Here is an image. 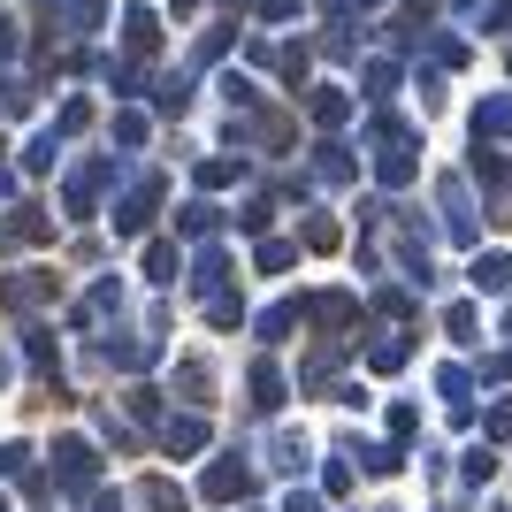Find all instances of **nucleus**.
I'll use <instances>...</instances> for the list:
<instances>
[{"label": "nucleus", "instance_id": "1", "mask_svg": "<svg viewBox=\"0 0 512 512\" xmlns=\"http://www.w3.org/2000/svg\"><path fill=\"white\" fill-rule=\"evenodd\" d=\"M123 39L138 46V54H153V46H161V16H153V8H130V23H123Z\"/></svg>", "mask_w": 512, "mask_h": 512}, {"label": "nucleus", "instance_id": "2", "mask_svg": "<svg viewBox=\"0 0 512 512\" xmlns=\"http://www.w3.org/2000/svg\"><path fill=\"white\" fill-rule=\"evenodd\" d=\"M207 497H245V467L214 459V467H207Z\"/></svg>", "mask_w": 512, "mask_h": 512}, {"label": "nucleus", "instance_id": "3", "mask_svg": "<svg viewBox=\"0 0 512 512\" xmlns=\"http://www.w3.org/2000/svg\"><path fill=\"white\" fill-rule=\"evenodd\" d=\"M161 444H169V451H199V444H207V421H169V428H161Z\"/></svg>", "mask_w": 512, "mask_h": 512}, {"label": "nucleus", "instance_id": "4", "mask_svg": "<svg viewBox=\"0 0 512 512\" xmlns=\"http://www.w3.org/2000/svg\"><path fill=\"white\" fill-rule=\"evenodd\" d=\"M138 497H146V512H192V505H184V490H169V482H146Z\"/></svg>", "mask_w": 512, "mask_h": 512}, {"label": "nucleus", "instance_id": "5", "mask_svg": "<svg viewBox=\"0 0 512 512\" xmlns=\"http://www.w3.org/2000/svg\"><path fill=\"white\" fill-rule=\"evenodd\" d=\"M107 23V0H69V31H100Z\"/></svg>", "mask_w": 512, "mask_h": 512}, {"label": "nucleus", "instance_id": "6", "mask_svg": "<svg viewBox=\"0 0 512 512\" xmlns=\"http://www.w3.org/2000/svg\"><path fill=\"white\" fill-rule=\"evenodd\" d=\"M474 283H482V291H505V283H512V260H474Z\"/></svg>", "mask_w": 512, "mask_h": 512}, {"label": "nucleus", "instance_id": "7", "mask_svg": "<svg viewBox=\"0 0 512 512\" xmlns=\"http://www.w3.org/2000/svg\"><path fill=\"white\" fill-rule=\"evenodd\" d=\"M314 115H321V123H344V92L321 85V92H314Z\"/></svg>", "mask_w": 512, "mask_h": 512}, {"label": "nucleus", "instance_id": "8", "mask_svg": "<svg viewBox=\"0 0 512 512\" xmlns=\"http://www.w3.org/2000/svg\"><path fill=\"white\" fill-rule=\"evenodd\" d=\"M253 16L260 23H283V16H299V0H253Z\"/></svg>", "mask_w": 512, "mask_h": 512}, {"label": "nucleus", "instance_id": "9", "mask_svg": "<svg viewBox=\"0 0 512 512\" xmlns=\"http://www.w3.org/2000/svg\"><path fill=\"white\" fill-rule=\"evenodd\" d=\"M8 54H16V23H0V62H8Z\"/></svg>", "mask_w": 512, "mask_h": 512}, {"label": "nucleus", "instance_id": "10", "mask_svg": "<svg viewBox=\"0 0 512 512\" xmlns=\"http://www.w3.org/2000/svg\"><path fill=\"white\" fill-rule=\"evenodd\" d=\"M352 8H375V0H352Z\"/></svg>", "mask_w": 512, "mask_h": 512}]
</instances>
